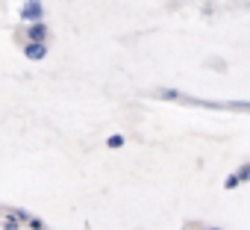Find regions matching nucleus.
I'll use <instances>...</instances> for the list:
<instances>
[{"label":"nucleus","instance_id":"2","mask_svg":"<svg viewBox=\"0 0 250 230\" xmlns=\"http://www.w3.org/2000/svg\"><path fill=\"white\" fill-rule=\"evenodd\" d=\"M27 36H30V42H36V45H44V39H47V27H44V24H30Z\"/></svg>","mask_w":250,"mask_h":230},{"label":"nucleus","instance_id":"7","mask_svg":"<svg viewBox=\"0 0 250 230\" xmlns=\"http://www.w3.org/2000/svg\"><path fill=\"white\" fill-rule=\"evenodd\" d=\"M30 224H33V227H36V230H47V227H44V221H39V218H36V215H33V221H30Z\"/></svg>","mask_w":250,"mask_h":230},{"label":"nucleus","instance_id":"1","mask_svg":"<svg viewBox=\"0 0 250 230\" xmlns=\"http://www.w3.org/2000/svg\"><path fill=\"white\" fill-rule=\"evenodd\" d=\"M42 15H44V6L39 3V0H27L24 9H21V18L30 21V24H42Z\"/></svg>","mask_w":250,"mask_h":230},{"label":"nucleus","instance_id":"8","mask_svg":"<svg viewBox=\"0 0 250 230\" xmlns=\"http://www.w3.org/2000/svg\"><path fill=\"white\" fill-rule=\"evenodd\" d=\"M212 230H218V227H212Z\"/></svg>","mask_w":250,"mask_h":230},{"label":"nucleus","instance_id":"5","mask_svg":"<svg viewBox=\"0 0 250 230\" xmlns=\"http://www.w3.org/2000/svg\"><path fill=\"white\" fill-rule=\"evenodd\" d=\"M238 180H241V183H244V180H250V162L238 168Z\"/></svg>","mask_w":250,"mask_h":230},{"label":"nucleus","instance_id":"4","mask_svg":"<svg viewBox=\"0 0 250 230\" xmlns=\"http://www.w3.org/2000/svg\"><path fill=\"white\" fill-rule=\"evenodd\" d=\"M106 145H109V148H121V145H124V136H109Z\"/></svg>","mask_w":250,"mask_h":230},{"label":"nucleus","instance_id":"3","mask_svg":"<svg viewBox=\"0 0 250 230\" xmlns=\"http://www.w3.org/2000/svg\"><path fill=\"white\" fill-rule=\"evenodd\" d=\"M24 53H27V59L39 62V59H44V53H47V45H36V42H30V45L24 47Z\"/></svg>","mask_w":250,"mask_h":230},{"label":"nucleus","instance_id":"6","mask_svg":"<svg viewBox=\"0 0 250 230\" xmlns=\"http://www.w3.org/2000/svg\"><path fill=\"white\" fill-rule=\"evenodd\" d=\"M238 183H241V180H238V174H229V177H227V183H224V186H227V189H235V186H238Z\"/></svg>","mask_w":250,"mask_h":230}]
</instances>
